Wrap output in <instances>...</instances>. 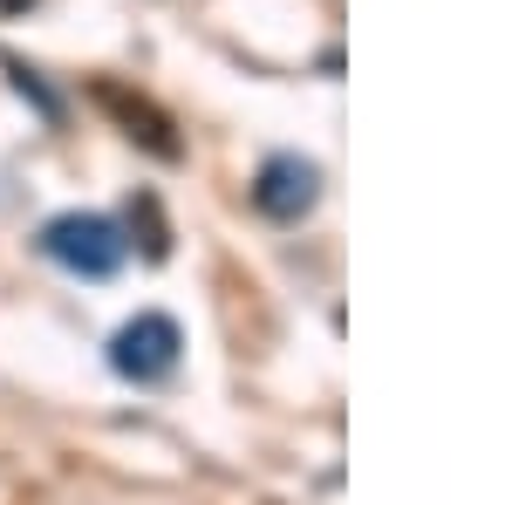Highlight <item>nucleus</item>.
<instances>
[{
	"label": "nucleus",
	"instance_id": "obj_1",
	"mask_svg": "<svg viewBox=\"0 0 512 505\" xmlns=\"http://www.w3.org/2000/svg\"><path fill=\"white\" fill-rule=\"evenodd\" d=\"M41 253L55 267L82 273V280H110L123 267V233L103 219V212H62L41 226Z\"/></svg>",
	"mask_w": 512,
	"mask_h": 505
},
{
	"label": "nucleus",
	"instance_id": "obj_2",
	"mask_svg": "<svg viewBox=\"0 0 512 505\" xmlns=\"http://www.w3.org/2000/svg\"><path fill=\"white\" fill-rule=\"evenodd\" d=\"M178 349H185V335H178L171 314H137L130 328H117V342H110V369L130 376V383H164L178 369Z\"/></svg>",
	"mask_w": 512,
	"mask_h": 505
},
{
	"label": "nucleus",
	"instance_id": "obj_3",
	"mask_svg": "<svg viewBox=\"0 0 512 505\" xmlns=\"http://www.w3.org/2000/svg\"><path fill=\"white\" fill-rule=\"evenodd\" d=\"M315 198H321V171L308 157H267L260 178H253V205L267 219H280V226H294L301 212H315Z\"/></svg>",
	"mask_w": 512,
	"mask_h": 505
},
{
	"label": "nucleus",
	"instance_id": "obj_4",
	"mask_svg": "<svg viewBox=\"0 0 512 505\" xmlns=\"http://www.w3.org/2000/svg\"><path fill=\"white\" fill-rule=\"evenodd\" d=\"M89 96L123 123V137L130 144H144L151 157H178V137H171V117H164L158 103H144V96H130L123 82H89Z\"/></svg>",
	"mask_w": 512,
	"mask_h": 505
},
{
	"label": "nucleus",
	"instance_id": "obj_5",
	"mask_svg": "<svg viewBox=\"0 0 512 505\" xmlns=\"http://www.w3.org/2000/svg\"><path fill=\"white\" fill-rule=\"evenodd\" d=\"M130 226H144V253H151V260L171 253V233H164V212H158V198H151V192L130 198Z\"/></svg>",
	"mask_w": 512,
	"mask_h": 505
},
{
	"label": "nucleus",
	"instance_id": "obj_6",
	"mask_svg": "<svg viewBox=\"0 0 512 505\" xmlns=\"http://www.w3.org/2000/svg\"><path fill=\"white\" fill-rule=\"evenodd\" d=\"M35 0H0V21H14V14H28Z\"/></svg>",
	"mask_w": 512,
	"mask_h": 505
}]
</instances>
